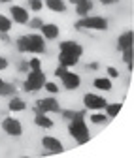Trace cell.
<instances>
[{"label": "cell", "instance_id": "1", "mask_svg": "<svg viewBox=\"0 0 134 158\" xmlns=\"http://www.w3.org/2000/svg\"><path fill=\"white\" fill-rule=\"evenodd\" d=\"M17 51L19 53H44L45 49V40L42 38V34H27V36H19L17 38Z\"/></svg>", "mask_w": 134, "mask_h": 158}, {"label": "cell", "instance_id": "2", "mask_svg": "<svg viewBox=\"0 0 134 158\" xmlns=\"http://www.w3.org/2000/svg\"><path fill=\"white\" fill-rule=\"evenodd\" d=\"M85 117H76L68 123V134L72 135V139L78 143V145H83L91 139V134H89V128L83 121Z\"/></svg>", "mask_w": 134, "mask_h": 158}, {"label": "cell", "instance_id": "3", "mask_svg": "<svg viewBox=\"0 0 134 158\" xmlns=\"http://www.w3.org/2000/svg\"><path fill=\"white\" fill-rule=\"evenodd\" d=\"M76 28H81V30H108V19H104L100 15H85L76 23Z\"/></svg>", "mask_w": 134, "mask_h": 158}, {"label": "cell", "instance_id": "4", "mask_svg": "<svg viewBox=\"0 0 134 158\" xmlns=\"http://www.w3.org/2000/svg\"><path fill=\"white\" fill-rule=\"evenodd\" d=\"M45 81H47V77H45V73L42 70L40 72L28 70L27 72V79H25V83H23V89H25V92H38L40 89H44Z\"/></svg>", "mask_w": 134, "mask_h": 158}, {"label": "cell", "instance_id": "5", "mask_svg": "<svg viewBox=\"0 0 134 158\" xmlns=\"http://www.w3.org/2000/svg\"><path fill=\"white\" fill-rule=\"evenodd\" d=\"M83 106L89 111H102L106 106V98H102L100 94H94V92H87L83 96Z\"/></svg>", "mask_w": 134, "mask_h": 158}, {"label": "cell", "instance_id": "6", "mask_svg": "<svg viewBox=\"0 0 134 158\" xmlns=\"http://www.w3.org/2000/svg\"><path fill=\"white\" fill-rule=\"evenodd\" d=\"M36 113H57L61 111V106L57 102V98H40L34 107Z\"/></svg>", "mask_w": 134, "mask_h": 158}, {"label": "cell", "instance_id": "7", "mask_svg": "<svg viewBox=\"0 0 134 158\" xmlns=\"http://www.w3.org/2000/svg\"><path fill=\"white\" fill-rule=\"evenodd\" d=\"M2 130L11 137H19L23 134V124H21V121H17L15 117H6L2 121Z\"/></svg>", "mask_w": 134, "mask_h": 158}, {"label": "cell", "instance_id": "8", "mask_svg": "<svg viewBox=\"0 0 134 158\" xmlns=\"http://www.w3.org/2000/svg\"><path fill=\"white\" fill-rule=\"evenodd\" d=\"M42 145H44L47 154H59V152L64 151V145L57 139V137H53V135H44L42 137Z\"/></svg>", "mask_w": 134, "mask_h": 158}, {"label": "cell", "instance_id": "9", "mask_svg": "<svg viewBox=\"0 0 134 158\" xmlns=\"http://www.w3.org/2000/svg\"><path fill=\"white\" fill-rule=\"evenodd\" d=\"M10 19L17 25H27L30 21V15H28L27 8H23V6H11L10 8Z\"/></svg>", "mask_w": 134, "mask_h": 158}, {"label": "cell", "instance_id": "10", "mask_svg": "<svg viewBox=\"0 0 134 158\" xmlns=\"http://www.w3.org/2000/svg\"><path fill=\"white\" fill-rule=\"evenodd\" d=\"M61 79H63V87L66 90H76V89H80V85H81V77L76 72H70V70H66L61 75Z\"/></svg>", "mask_w": 134, "mask_h": 158}, {"label": "cell", "instance_id": "11", "mask_svg": "<svg viewBox=\"0 0 134 158\" xmlns=\"http://www.w3.org/2000/svg\"><path fill=\"white\" fill-rule=\"evenodd\" d=\"M40 34H42L44 40H47V42H55V40L59 38L61 30H59V27L53 25V23H44L40 27Z\"/></svg>", "mask_w": 134, "mask_h": 158}, {"label": "cell", "instance_id": "12", "mask_svg": "<svg viewBox=\"0 0 134 158\" xmlns=\"http://www.w3.org/2000/svg\"><path fill=\"white\" fill-rule=\"evenodd\" d=\"M59 49H61V53H68V55H74V56H81L83 55V45L78 44V42H70V40L61 42Z\"/></svg>", "mask_w": 134, "mask_h": 158}, {"label": "cell", "instance_id": "13", "mask_svg": "<svg viewBox=\"0 0 134 158\" xmlns=\"http://www.w3.org/2000/svg\"><path fill=\"white\" fill-rule=\"evenodd\" d=\"M132 44H134V34H132V30H127V32H123L117 38V49L119 51L132 49Z\"/></svg>", "mask_w": 134, "mask_h": 158}, {"label": "cell", "instance_id": "14", "mask_svg": "<svg viewBox=\"0 0 134 158\" xmlns=\"http://www.w3.org/2000/svg\"><path fill=\"white\" fill-rule=\"evenodd\" d=\"M34 124H36L38 128H45V130H49V128L55 126L53 118H49L47 113H36V115H34Z\"/></svg>", "mask_w": 134, "mask_h": 158}, {"label": "cell", "instance_id": "15", "mask_svg": "<svg viewBox=\"0 0 134 158\" xmlns=\"http://www.w3.org/2000/svg\"><path fill=\"white\" fill-rule=\"evenodd\" d=\"M44 8H47L55 13H64L66 11V2L64 0H44Z\"/></svg>", "mask_w": 134, "mask_h": 158}, {"label": "cell", "instance_id": "16", "mask_svg": "<svg viewBox=\"0 0 134 158\" xmlns=\"http://www.w3.org/2000/svg\"><path fill=\"white\" fill-rule=\"evenodd\" d=\"M8 109L11 113H19V111H25L27 109V104H25V100H21V98H17L13 94V98H10V102H8Z\"/></svg>", "mask_w": 134, "mask_h": 158}, {"label": "cell", "instance_id": "17", "mask_svg": "<svg viewBox=\"0 0 134 158\" xmlns=\"http://www.w3.org/2000/svg\"><path fill=\"white\" fill-rule=\"evenodd\" d=\"M93 85H94V89H98V90H104V92H110L111 90V87H113V83H111V79L106 75V77H97L93 81Z\"/></svg>", "mask_w": 134, "mask_h": 158}, {"label": "cell", "instance_id": "18", "mask_svg": "<svg viewBox=\"0 0 134 158\" xmlns=\"http://www.w3.org/2000/svg\"><path fill=\"white\" fill-rule=\"evenodd\" d=\"M80 62V56H74V55H68V53H59V64L66 66V68H72Z\"/></svg>", "mask_w": 134, "mask_h": 158}, {"label": "cell", "instance_id": "19", "mask_svg": "<svg viewBox=\"0 0 134 158\" xmlns=\"http://www.w3.org/2000/svg\"><path fill=\"white\" fill-rule=\"evenodd\" d=\"M91 10H93V0H81L80 4H76V13H78L80 17L89 15Z\"/></svg>", "mask_w": 134, "mask_h": 158}, {"label": "cell", "instance_id": "20", "mask_svg": "<svg viewBox=\"0 0 134 158\" xmlns=\"http://www.w3.org/2000/svg\"><path fill=\"white\" fill-rule=\"evenodd\" d=\"M121 107H123V104H108L106 102V106H104V113L108 115V118H113V117H117L119 115V111H121Z\"/></svg>", "mask_w": 134, "mask_h": 158}, {"label": "cell", "instance_id": "21", "mask_svg": "<svg viewBox=\"0 0 134 158\" xmlns=\"http://www.w3.org/2000/svg\"><path fill=\"white\" fill-rule=\"evenodd\" d=\"M89 121L93 123V124H106L108 123V115L106 113H91V117H89Z\"/></svg>", "mask_w": 134, "mask_h": 158}, {"label": "cell", "instance_id": "22", "mask_svg": "<svg viewBox=\"0 0 134 158\" xmlns=\"http://www.w3.org/2000/svg\"><path fill=\"white\" fill-rule=\"evenodd\" d=\"M11 27H13V21H11V19L0 13V32H10Z\"/></svg>", "mask_w": 134, "mask_h": 158}, {"label": "cell", "instance_id": "23", "mask_svg": "<svg viewBox=\"0 0 134 158\" xmlns=\"http://www.w3.org/2000/svg\"><path fill=\"white\" fill-rule=\"evenodd\" d=\"M15 94V85L4 81V85L0 87V96H13Z\"/></svg>", "mask_w": 134, "mask_h": 158}, {"label": "cell", "instance_id": "24", "mask_svg": "<svg viewBox=\"0 0 134 158\" xmlns=\"http://www.w3.org/2000/svg\"><path fill=\"white\" fill-rule=\"evenodd\" d=\"M121 53H123V62L127 64V70L132 72V49H125Z\"/></svg>", "mask_w": 134, "mask_h": 158}, {"label": "cell", "instance_id": "25", "mask_svg": "<svg viewBox=\"0 0 134 158\" xmlns=\"http://www.w3.org/2000/svg\"><path fill=\"white\" fill-rule=\"evenodd\" d=\"M63 117L72 121L76 117H85V111H74V109H63Z\"/></svg>", "mask_w": 134, "mask_h": 158}, {"label": "cell", "instance_id": "26", "mask_svg": "<svg viewBox=\"0 0 134 158\" xmlns=\"http://www.w3.org/2000/svg\"><path fill=\"white\" fill-rule=\"evenodd\" d=\"M28 70H32V72H40L42 70V60L38 56H32L30 60H28Z\"/></svg>", "mask_w": 134, "mask_h": 158}, {"label": "cell", "instance_id": "27", "mask_svg": "<svg viewBox=\"0 0 134 158\" xmlns=\"http://www.w3.org/2000/svg\"><path fill=\"white\" fill-rule=\"evenodd\" d=\"M44 89H45L49 94H59V85L53 83V81H45V83H44Z\"/></svg>", "mask_w": 134, "mask_h": 158}, {"label": "cell", "instance_id": "28", "mask_svg": "<svg viewBox=\"0 0 134 158\" xmlns=\"http://www.w3.org/2000/svg\"><path fill=\"white\" fill-rule=\"evenodd\" d=\"M28 8H30L32 11L44 10V0H28Z\"/></svg>", "mask_w": 134, "mask_h": 158}, {"label": "cell", "instance_id": "29", "mask_svg": "<svg viewBox=\"0 0 134 158\" xmlns=\"http://www.w3.org/2000/svg\"><path fill=\"white\" fill-rule=\"evenodd\" d=\"M27 25H30V28H38V30H40V27L44 25V21H42V19H40V17H34V19H32V21H28Z\"/></svg>", "mask_w": 134, "mask_h": 158}, {"label": "cell", "instance_id": "30", "mask_svg": "<svg viewBox=\"0 0 134 158\" xmlns=\"http://www.w3.org/2000/svg\"><path fill=\"white\" fill-rule=\"evenodd\" d=\"M106 72H108V77H110V79L119 77V72H117L115 68H113V66H108V68H106Z\"/></svg>", "mask_w": 134, "mask_h": 158}, {"label": "cell", "instance_id": "31", "mask_svg": "<svg viewBox=\"0 0 134 158\" xmlns=\"http://www.w3.org/2000/svg\"><path fill=\"white\" fill-rule=\"evenodd\" d=\"M8 66H10V62H8V58H6V56H2V55H0V72H4V70H8Z\"/></svg>", "mask_w": 134, "mask_h": 158}, {"label": "cell", "instance_id": "32", "mask_svg": "<svg viewBox=\"0 0 134 158\" xmlns=\"http://www.w3.org/2000/svg\"><path fill=\"white\" fill-rule=\"evenodd\" d=\"M19 72H23V73L28 72V60H21V64H19Z\"/></svg>", "mask_w": 134, "mask_h": 158}, {"label": "cell", "instance_id": "33", "mask_svg": "<svg viewBox=\"0 0 134 158\" xmlns=\"http://www.w3.org/2000/svg\"><path fill=\"white\" fill-rule=\"evenodd\" d=\"M66 70H68L66 66H63V64H59V68H57V70H55V75H57V77H61V75H63V73H64Z\"/></svg>", "mask_w": 134, "mask_h": 158}, {"label": "cell", "instance_id": "34", "mask_svg": "<svg viewBox=\"0 0 134 158\" xmlns=\"http://www.w3.org/2000/svg\"><path fill=\"white\" fill-rule=\"evenodd\" d=\"M0 40H2L4 44H8V42H10V36H8V32H0Z\"/></svg>", "mask_w": 134, "mask_h": 158}, {"label": "cell", "instance_id": "35", "mask_svg": "<svg viewBox=\"0 0 134 158\" xmlns=\"http://www.w3.org/2000/svg\"><path fill=\"white\" fill-rule=\"evenodd\" d=\"M87 70H98V62H89L87 64Z\"/></svg>", "mask_w": 134, "mask_h": 158}, {"label": "cell", "instance_id": "36", "mask_svg": "<svg viewBox=\"0 0 134 158\" xmlns=\"http://www.w3.org/2000/svg\"><path fill=\"white\" fill-rule=\"evenodd\" d=\"M115 2H119V0H100V4H104V6H110V4H115Z\"/></svg>", "mask_w": 134, "mask_h": 158}, {"label": "cell", "instance_id": "37", "mask_svg": "<svg viewBox=\"0 0 134 158\" xmlns=\"http://www.w3.org/2000/svg\"><path fill=\"white\" fill-rule=\"evenodd\" d=\"M70 2H72V4L76 6V4H80V2H81V0H70Z\"/></svg>", "mask_w": 134, "mask_h": 158}, {"label": "cell", "instance_id": "38", "mask_svg": "<svg viewBox=\"0 0 134 158\" xmlns=\"http://www.w3.org/2000/svg\"><path fill=\"white\" fill-rule=\"evenodd\" d=\"M0 2H2V4H8V2H13V0H0Z\"/></svg>", "mask_w": 134, "mask_h": 158}, {"label": "cell", "instance_id": "39", "mask_svg": "<svg viewBox=\"0 0 134 158\" xmlns=\"http://www.w3.org/2000/svg\"><path fill=\"white\" fill-rule=\"evenodd\" d=\"M2 85H4V79H2V77H0V87H2Z\"/></svg>", "mask_w": 134, "mask_h": 158}]
</instances>
